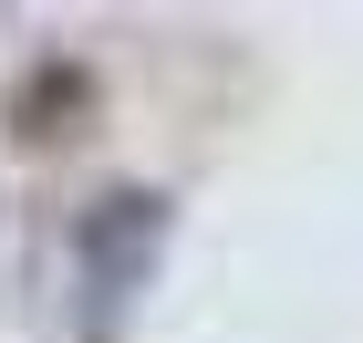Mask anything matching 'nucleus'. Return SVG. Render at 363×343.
I'll return each instance as SVG.
<instances>
[{
    "instance_id": "1",
    "label": "nucleus",
    "mask_w": 363,
    "mask_h": 343,
    "mask_svg": "<svg viewBox=\"0 0 363 343\" xmlns=\"http://www.w3.org/2000/svg\"><path fill=\"white\" fill-rule=\"evenodd\" d=\"M167 250H177V198L167 187L125 177V187L84 198V219H73V343H125L135 333Z\"/></svg>"
},
{
    "instance_id": "2",
    "label": "nucleus",
    "mask_w": 363,
    "mask_h": 343,
    "mask_svg": "<svg viewBox=\"0 0 363 343\" xmlns=\"http://www.w3.org/2000/svg\"><path fill=\"white\" fill-rule=\"evenodd\" d=\"M0 114H11V136H21L31 156H62V146L104 114V73H94L84 53H42L21 84H11V104H0Z\"/></svg>"
}]
</instances>
